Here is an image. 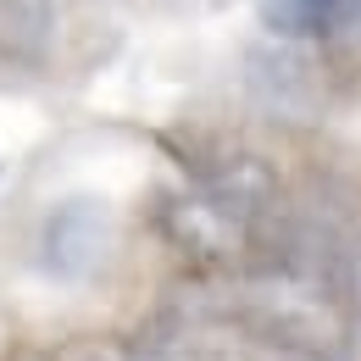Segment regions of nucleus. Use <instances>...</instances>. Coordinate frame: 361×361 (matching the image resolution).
<instances>
[{"mask_svg":"<svg viewBox=\"0 0 361 361\" xmlns=\"http://www.w3.org/2000/svg\"><path fill=\"white\" fill-rule=\"evenodd\" d=\"M56 50V0H0V67L39 73Z\"/></svg>","mask_w":361,"mask_h":361,"instance_id":"nucleus-3","label":"nucleus"},{"mask_svg":"<svg viewBox=\"0 0 361 361\" xmlns=\"http://www.w3.org/2000/svg\"><path fill=\"white\" fill-rule=\"evenodd\" d=\"M361 17V0H267V28L283 39H328Z\"/></svg>","mask_w":361,"mask_h":361,"instance_id":"nucleus-4","label":"nucleus"},{"mask_svg":"<svg viewBox=\"0 0 361 361\" xmlns=\"http://www.w3.org/2000/svg\"><path fill=\"white\" fill-rule=\"evenodd\" d=\"M111 250V212L94 195L61 200L39 228V267L61 283H90Z\"/></svg>","mask_w":361,"mask_h":361,"instance_id":"nucleus-2","label":"nucleus"},{"mask_svg":"<svg viewBox=\"0 0 361 361\" xmlns=\"http://www.w3.org/2000/svg\"><path fill=\"white\" fill-rule=\"evenodd\" d=\"M250 322L278 339L283 350L312 361H339L350 345L345 334V317L334 306V295L312 283V278H272V283H256V300H250Z\"/></svg>","mask_w":361,"mask_h":361,"instance_id":"nucleus-1","label":"nucleus"}]
</instances>
